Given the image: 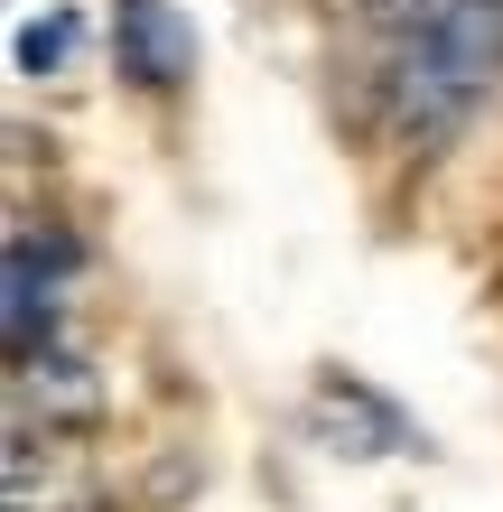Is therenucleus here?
<instances>
[{
	"instance_id": "1",
	"label": "nucleus",
	"mask_w": 503,
	"mask_h": 512,
	"mask_svg": "<svg viewBox=\"0 0 503 512\" xmlns=\"http://www.w3.org/2000/svg\"><path fill=\"white\" fill-rule=\"evenodd\" d=\"M503 66V0H401L382 56V122L410 149H438L485 103Z\"/></svg>"
}]
</instances>
